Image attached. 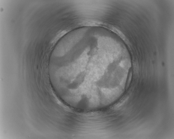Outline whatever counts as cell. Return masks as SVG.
Segmentation results:
<instances>
[{"label": "cell", "mask_w": 174, "mask_h": 139, "mask_svg": "<svg viewBox=\"0 0 174 139\" xmlns=\"http://www.w3.org/2000/svg\"><path fill=\"white\" fill-rule=\"evenodd\" d=\"M68 31L67 30H65L59 33L56 37L54 40L57 41L58 40L61 38L62 37L65 35L68 32Z\"/></svg>", "instance_id": "2"}, {"label": "cell", "mask_w": 174, "mask_h": 139, "mask_svg": "<svg viewBox=\"0 0 174 139\" xmlns=\"http://www.w3.org/2000/svg\"><path fill=\"white\" fill-rule=\"evenodd\" d=\"M133 74V69L131 67L128 71L126 84L125 86V89L126 90L129 88L132 81Z\"/></svg>", "instance_id": "1"}]
</instances>
